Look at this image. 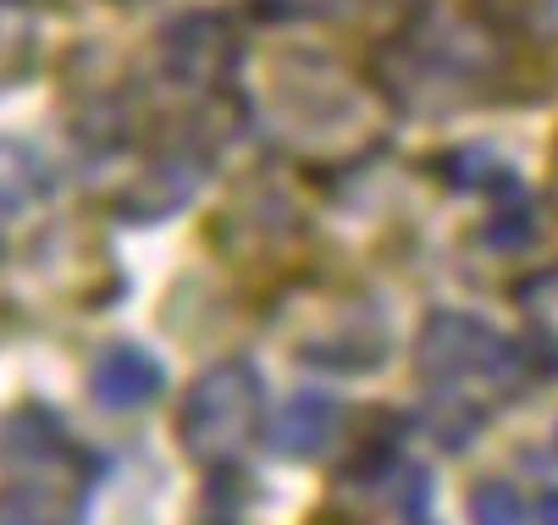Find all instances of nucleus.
Listing matches in <instances>:
<instances>
[{"label":"nucleus","mask_w":558,"mask_h":525,"mask_svg":"<svg viewBox=\"0 0 558 525\" xmlns=\"http://www.w3.org/2000/svg\"><path fill=\"white\" fill-rule=\"evenodd\" d=\"M161 388H167L161 365H155L144 349H133V343H111L89 365V399L100 410H144V404L161 399Z\"/></svg>","instance_id":"obj_6"},{"label":"nucleus","mask_w":558,"mask_h":525,"mask_svg":"<svg viewBox=\"0 0 558 525\" xmlns=\"http://www.w3.org/2000/svg\"><path fill=\"white\" fill-rule=\"evenodd\" d=\"M553 188H558V149H553Z\"/></svg>","instance_id":"obj_15"},{"label":"nucleus","mask_w":558,"mask_h":525,"mask_svg":"<svg viewBox=\"0 0 558 525\" xmlns=\"http://www.w3.org/2000/svg\"><path fill=\"white\" fill-rule=\"evenodd\" d=\"M266 17H332L349 12V0H255Z\"/></svg>","instance_id":"obj_13"},{"label":"nucleus","mask_w":558,"mask_h":525,"mask_svg":"<svg viewBox=\"0 0 558 525\" xmlns=\"http://www.w3.org/2000/svg\"><path fill=\"white\" fill-rule=\"evenodd\" d=\"M475 7V17H487L493 28H504V34H514V28H525L547 0H470Z\"/></svg>","instance_id":"obj_12"},{"label":"nucleus","mask_w":558,"mask_h":525,"mask_svg":"<svg viewBox=\"0 0 558 525\" xmlns=\"http://www.w3.org/2000/svg\"><path fill=\"white\" fill-rule=\"evenodd\" d=\"M470 525H531V514H525V503H520L514 487L482 481V487L470 492Z\"/></svg>","instance_id":"obj_11"},{"label":"nucleus","mask_w":558,"mask_h":525,"mask_svg":"<svg viewBox=\"0 0 558 525\" xmlns=\"http://www.w3.org/2000/svg\"><path fill=\"white\" fill-rule=\"evenodd\" d=\"M415 359H421V377L432 388L453 393L459 404H493V399H509L514 388H525L520 343H509L504 332L470 321V316H453V310L426 321Z\"/></svg>","instance_id":"obj_2"},{"label":"nucleus","mask_w":558,"mask_h":525,"mask_svg":"<svg viewBox=\"0 0 558 525\" xmlns=\"http://www.w3.org/2000/svg\"><path fill=\"white\" fill-rule=\"evenodd\" d=\"M514 305H520V316H525L536 349H542V354H558V266L520 277V282H514Z\"/></svg>","instance_id":"obj_9"},{"label":"nucleus","mask_w":558,"mask_h":525,"mask_svg":"<svg viewBox=\"0 0 558 525\" xmlns=\"http://www.w3.org/2000/svg\"><path fill=\"white\" fill-rule=\"evenodd\" d=\"M293 349L310 359V365H327V370H371L381 354H387V321L371 298L349 293L338 305L315 310L299 332H293Z\"/></svg>","instance_id":"obj_5"},{"label":"nucleus","mask_w":558,"mask_h":525,"mask_svg":"<svg viewBox=\"0 0 558 525\" xmlns=\"http://www.w3.org/2000/svg\"><path fill=\"white\" fill-rule=\"evenodd\" d=\"M260 377L244 359H221L199 370L194 388L178 404V442L183 454L205 471H232V460L244 454L260 431Z\"/></svg>","instance_id":"obj_3"},{"label":"nucleus","mask_w":558,"mask_h":525,"mask_svg":"<svg viewBox=\"0 0 558 525\" xmlns=\"http://www.w3.org/2000/svg\"><path fill=\"white\" fill-rule=\"evenodd\" d=\"M536 520H542V525H558V492H553V498L536 509Z\"/></svg>","instance_id":"obj_14"},{"label":"nucleus","mask_w":558,"mask_h":525,"mask_svg":"<svg viewBox=\"0 0 558 525\" xmlns=\"http://www.w3.org/2000/svg\"><path fill=\"white\" fill-rule=\"evenodd\" d=\"M338 404L327 393H299L277 420H271V448L282 460H315V454H327L332 437H338Z\"/></svg>","instance_id":"obj_7"},{"label":"nucleus","mask_w":558,"mask_h":525,"mask_svg":"<svg viewBox=\"0 0 558 525\" xmlns=\"http://www.w3.org/2000/svg\"><path fill=\"white\" fill-rule=\"evenodd\" d=\"M238 66V34L216 12L178 17L155 39V100L183 106H221Z\"/></svg>","instance_id":"obj_4"},{"label":"nucleus","mask_w":558,"mask_h":525,"mask_svg":"<svg viewBox=\"0 0 558 525\" xmlns=\"http://www.w3.org/2000/svg\"><path fill=\"white\" fill-rule=\"evenodd\" d=\"M45 194V167L34 161V149L0 138V216H12Z\"/></svg>","instance_id":"obj_10"},{"label":"nucleus","mask_w":558,"mask_h":525,"mask_svg":"<svg viewBox=\"0 0 558 525\" xmlns=\"http://www.w3.org/2000/svg\"><path fill=\"white\" fill-rule=\"evenodd\" d=\"M77 509H84V487L61 481H17L0 492V525H77Z\"/></svg>","instance_id":"obj_8"},{"label":"nucleus","mask_w":558,"mask_h":525,"mask_svg":"<svg viewBox=\"0 0 558 525\" xmlns=\"http://www.w3.org/2000/svg\"><path fill=\"white\" fill-rule=\"evenodd\" d=\"M271 111L277 133L304 149V156H365L381 133L376 89H365L354 72H343L327 56H288L271 78Z\"/></svg>","instance_id":"obj_1"}]
</instances>
